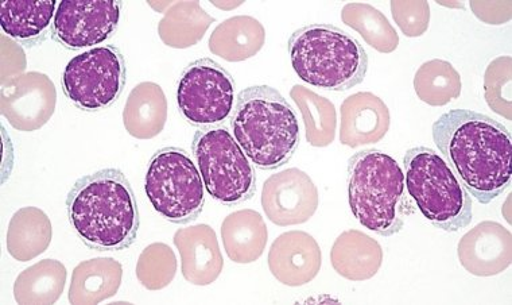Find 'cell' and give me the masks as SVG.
I'll use <instances>...</instances> for the list:
<instances>
[{"label": "cell", "instance_id": "1", "mask_svg": "<svg viewBox=\"0 0 512 305\" xmlns=\"http://www.w3.org/2000/svg\"><path fill=\"white\" fill-rule=\"evenodd\" d=\"M433 140L446 164L480 204H490L510 188L511 131L488 115L448 111L433 125Z\"/></svg>", "mask_w": 512, "mask_h": 305}, {"label": "cell", "instance_id": "2", "mask_svg": "<svg viewBox=\"0 0 512 305\" xmlns=\"http://www.w3.org/2000/svg\"><path fill=\"white\" fill-rule=\"evenodd\" d=\"M69 222L92 250L120 252L138 237L141 216L130 181L115 168L81 177L67 198Z\"/></svg>", "mask_w": 512, "mask_h": 305}, {"label": "cell", "instance_id": "3", "mask_svg": "<svg viewBox=\"0 0 512 305\" xmlns=\"http://www.w3.org/2000/svg\"><path fill=\"white\" fill-rule=\"evenodd\" d=\"M231 127L240 148L263 171L286 165L300 146L296 111L273 87H248L240 92Z\"/></svg>", "mask_w": 512, "mask_h": 305}, {"label": "cell", "instance_id": "4", "mask_svg": "<svg viewBox=\"0 0 512 305\" xmlns=\"http://www.w3.org/2000/svg\"><path fill=\"white\" fill-rule=\"evenodd\" d=\"M298 77L310 86L344 92L362 84L368 54L356 38L329 23L301 27L287 42Z\"/></svg>", "mask_w": 512, "mask_h": 305}, {"label": "cell", "instance_id": "5", "mask_svg": "<svg viewBox=\"0 0 512 305\" xmlns=\"http://www.w3.org/2000/svg\"><path fill=\"white\" fill-rule=\"evenodd\" d=\"M348 199L360 225L380 237H393L405 226L406 181L395 158L376 149L349 158Z\"/></svg>", "mask_w": 512, "mask_h": 305}, {"label": "cell", "instance_id": "6", "mask_svg": "<svg viewBox=\"0 0 512 305\" xmlns=\"http://www.w3.org/2000/svg\"><path fill=\"white\" fill-rule=\"evenodd\" d=\"M407 192L436 229L457 233L471 225L473 200L436 150L418 146L403 157Z\"/></svg>", "mask_w": 512, "mask_h": 305}, {"label": "cell", "instance_id": "7", "mask_svg": "<svg viewBox=\"0 0 512 305\" xmlns=\"http://www.w3.org/2000/svg\"><path fill=\"white\" fill-rule=\"evenodd\" d=\"M192 152L205 188L217 202L234 207L254 198V165L227 127H201L193 138Z\"/></svg>", "mask_w": 512, "mask_h": 305}, {"label": "cell", "instance_id": "8", "mask_svg": "<svg viewBox=\"0 0 512 305\" xmlns=\"http://www.w3.org/2000/svg\"><path fill=\"white\" fill-rule=\"evenodd\" d=\"M204 181L195 162L180 148H164L151 157L145 179L147 199L162 218L186 225L205 204Z\"/></svg>", "mask_w": 512, "mask_h": 305}, {"label": "cell", "instance_id": "9", "mask_svg": "<svg viewBox=\"0 0 512 305\" xmlns=\"http://www.w3.org/2000/svg\"><path fill=\"white\" fill-rule=\"evenodd\" d=\"M127 65L116 46H96L77 54L62 73L65 95L87 113L106 110L122 95Z\"/></svg>", "mask_w": 512, "mask_h": 305}, {"label": "cell", "instance_id": "10", "mask_svg": "<svg viewBox=\"0 0 512 305\" xmlns=\"http://www.w3.org/2000/svg\"><path fill=\"white\" fill-rule=\"evenodd\" d=\"M235 80L211 59L193 61L182 72L177 103L182 117L197 127L220 125L235 107Z\"/></svg>", "mask_w": 512, "mask_h": 305}, {"label": "cell", "instance_id": "11", "mask_svg": "<svg viewBox=\"0 0 512 305\" xmlns=\"http://www.w3.org/2000/svg\"><path fill=\"white\" fill-rule=\"evenodd\" d=\"M122 3L116 0H62L54 15L52 37L67 49L103 44L118 29Z\"/></svg>", "mask_w": 512, "mask_h": 305}, {"label": "cell", "instance_id": "12", "mask_svg": "<svg viewBox=\"0 0 512 305\" xmlns=\"http://www.w3.org/2000/svg\"><path fill=\"white\" fill-rule=\"evenodd\" d=\"M53 81L40 72L3 80L2 115L19 131H36L49 122L56 110Z\"/></svg>", "mask_w": 512, "mask_h": 305}, {"label": "cell", "instance_id": "13", "mask_svg": "<svg viewBox=\"0 0 512 305\" xmlns=\"http://www.w3.org/2000/svg\"><path fill=\"white\" fill-rule=\"evenodd\" d=\"M318 203L316 185L308 173L300 169H286L263 184V211L274 225H302L316 214Z\"/></svg>", "mask_w": 512, "mask_h": 305}, {"label": "cell", "instance_id": "14", "mask_svg": "<svg viewBox=\"0 0 512 305\" xmlns=\"http://www.w3.org/2000/svg\"><path fill=\"white\" fill-rule=\"evenodd\" d=\"M457 256L460 264L473 276H498L511 265L510 230L491 220L479 223L460 239Z\"/></svg>", "mask_w": 512, "mask_h": 305}, {"label": "cell", "instance_id": "15", "mask_svg": "<svg viewBox=\"0 0 512 305\" xmlns=\"http://www.w3.org/2000/svg\"><path fill=\"white\" fill-rule=\"evenodd\" d=\"M323 254L312 235L289 231L279 235L270 247L269 268L275 279L287 287H302L316 279Z\"/></svg>", "mask_w": 512, "mask_h": 305}, {"label": "cell", "instance_id": "16", "mask_svg": "<svg viewBox=\"0 0 512 305\" xmlns=\"http://www.w3.org/2000/svg\"><path fill=\"white\" fill-rule=\"evenodd\" d=\"M340 111V142L348 148L378 144L389 133V107L371 92L348 96Z\"/></svg>", "mask_w": 512, "mask_h": 305}, {"label": "cell", "instance_id": "17", "mask_svg": "<svg viewBox=\"0 0 512 305\" xmlns=\"http://www.w3.org/2000/svg\"><path fill=\"white\" fill-rule=\"evenodd\" d=\"M174 245L180 252L182 274L188 283L205 287L219 279L224 260L211 226L197 225L178 230L174 234Z\"/></svg>", "mask_w": 512, "mask_h": 305}, {"label": "cell", "instance_id": "18", "mask_svg": "<svg viewBox=\"0 0 512 305\" xmlns=\"http://www.w3.org/2000/svg\"><path fill=\"white\" fill-rule=\"evenodd\" d=\"M56 0H3L0 25L3 33L26 48L42 44L53 29Z\"/></svg>", "mask_w": 512, "mask_h": 305}, {"label": "cell", "instance_id": "19", "mask_svg": "<svg viewBox=\"0 0 512 305\" xmlns=\"http://www.w3.org/2000/svg\"><path fill=\"white\" fill-rule=\"evenodd\" d=\"M331 262L343 279L358 283L370 280L383 264L382 246L362 231H344L332 247Z\"/></svg>", "mask_w": 512, "mask_h": 305}, {"label": "cell", "instance_id": "20", "mask_svg": "<svg viewBox=\"0 0 512 305\" xmlns=\"http://www.w3.org/2000/svg\"><path fill=\"white\" fill-rule=\"evenodd\" d=\"M224 250L236 264H252L265 253L269 230L254 210L232 212L221 225Z\"/></svg>", "mask_w": 512, "mask_h": 305}, {"label": "cell", "instance_id": "21", "mask_svg": "<svg viewBox=\"0 0 512 305\" xmlns=\"http://www.w3.org/2000/svg\"><path fill=\"white\" fill-rule=\"evenodd\" d=\"M168 121V100L158 84L145 81L128 96L123 111L124 127L138 140H151L162 133Z\"/></svg>", "mask_w": 512, "mask_h": 305}, {"label": "cell", "instance_id": "22", "mask_svg": "<svg viewBox=\"0 0 512 305\" xmlns=\"http://www.w3.org/2000/svg\"><path fill=\"white\" fill-rule=\"evenodd\" d=\"M266 30L258 19L238 15L220 23L209 38V50L230 63L256 56L265 45Z\"/></svg>", "mask_w": 512, "mask_h": 305}, {"label": "cell", "instance_id": "23", "mask_svg": "<svg viewBox=\"0 0 512 305\" xmlns=\"http://www.w3.org/2000/svg\"><path fill=\"white\" fill-rule=\"evenodd\" d=\"M123 269L114 258H93L77 265L72 274L71 304H99L118 293Z\"/></svg>", "mask_w": 512, "mask_h": 305}, {"label": "cell", "instance_id": "24", "mask_svg": "<svg viewBox=\"0 0 512 305\" xmlns=\"http://www.w3.org/2000/svg\"><path fill=\"white\" fill-rule=\"evenodd\" d=\"M52 238L48 215L37 207H23L10 220L7 250L17 261H31L48 250Z\"/></svg>", "mask_w": 512, "mask_h": 305}, {"label": "cell", "instance_id": "25", "mask_svg": "<svg viewBox=\"0 0 512 305\" xmlns=\"http://www.w3.org/2000/svg\"><path fill=\"white\" fill-rule=\"evenodd\" d=\"M213 22L199 2L174 3L159 22L158 33L170 48L186 49L199 44Z\"/></svg>", "mask_w": 512, "mask_h": 305}, {"label": "cell", "instance_id": "26", "mask_svg": "<svg viewBox=\"0 0 512 305\" xmlns=\"http://www.w3.org/2000/svg\"><path fill=\"white\" fill-rule=\"evenodd\" d=\"M67 283V268L57 260L37 262L23 270L14 284L18 304H54Z\"/></svg>", "mask_w": 512, "mask_h": 305}, {"label": "cell", "instance_id": "27", "mask_svg": "<svg viewBox=\"0 0 512 305\" xmlns=\"http://www.w3.org/2000/svg\"><path fill=\"white\" fill-rule=\"evenodd\" d=\"M290 96L300 108L305 123L306 141L314 148H327L336 138L335 104L304 86H294Z\"/></svg>", "mask_w": 512, "mask_h": 305}, {"label": "cell", "instance_id": "28", "mask_svg": "<svg viewBox=\"0 0 512 305\" xmlns=\"http://www.w3.org/2000/svg\"><path fill=\"white\" fill-rule=\"evenodd\" d=\"M341 21L380 53H393L398 48L397 30L382 11L368 3H348L341 11Z\"/></svg>", "mask_w": 512, "mask_h": 305}, {"label": "cell", "instance_id": "29", "mask_svg": "<svg viewBox=\"0 0 512 305\" xmlns=\"http://www.w3.org/2000/svg\"><path fill=\"white\" fill-rule=\"evenodd\" d=\"M414 90L422 102L441 107L460 98L463 83L451 63L436 59L428 61L415 73Z\"/></svg>", "mask_w": 512, "mask_h": 305}, {"label": "cell", "instance_id": "30", "mask_svg": "<svg viewBox=\"0 0 512 305\" xmlns=\"http://www.w3.org/2000/svg\"><path fill=\"white\" fill-rule=\"evenodd\" d=\"M177 272V260L173 250L165 243L147 246L137 265V277L143 287L158 291L172 283Z\"/></svg>", "mask_w": 512, "mask_h": 305}, {"label": "cell", "instance_id": "31", "mask_svg": "<svg viewBox=\"0 0 512 305\" xmlns=\"http://www.w3.org/2000/svg\"><path fill=\"white\" fill-rule=\"evenodd\" d=\"M511 67L510 56L498 57L488 65L486 76H484V94H486L488 106L507 121L512 119Z\"/></svg>", "mask_w": 512, "mask_h": 305}, {"label": "cell", "instance_id": "32", "mask_svg": "<svg viewBox=\"0 0 512 305\" xmlns=\"http://www.w3.org/2000/svg\"><path fill=\"white\" fill-rule=\"evenodd\" d=\"M391 14L406 37L417 38L428 32L430 23L428 2H391Z\"/></svg>", "mask_w": 512, "mask_h": 305}, {"label": "cell", "instance_id": "33", "mask_svg": "<svg viewBox=\"0 0 512 305\" xmlns=\"http://www.w3.org/2000/svg\"><path fill=\"white\" fill-rule=\"evenodd\" d=\"M500 6V3L492 2H472L471 9L475 13L476 17L480 21L488 23V25H503L510 21V18L502 17L495 13L496 9Z\"/></svg>", "mask_w": 512, "mask_h": 305}]
</instances>
